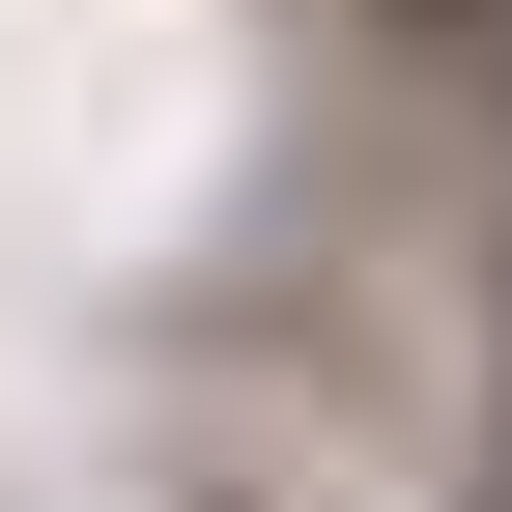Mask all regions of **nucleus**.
Listing matches in <instances>:
<instances>
[{
  "instance_id": "1",
  "label": "nucleus",
  "mask_w": 512,
  "mask_h": 512,
  "mask_svg": "<svg viewBox=\"0 0 512 512\" xmlns=\"http://www.w3.org/2000/svg\"><path fill=\"white\" fill-rule=\"evenodd\" d=\"M399 29H456V0H399Z\"/></svg>"
}]
</instances>
